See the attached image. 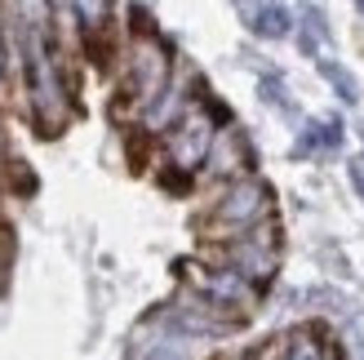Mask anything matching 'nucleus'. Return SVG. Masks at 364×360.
<instances>
[{"label":"nucleus","instance_id":"nucleus-11","mask_svg":"<svg viewBox=\"0 0 364 360\" xmlns=\"http://www.w3.org/2000/svg\"><path fill=\"white\" fill-rule=\"evenodd\" d=\"M0 71H5V45H0Z\"/></svg>","mask_w":364,"mask_h":360},{"label":"nucleus","instance_id":"nucleus-2","mask_svg":"<svg viewBox=\"0 0 364 360\" xmlns=\"http://www.w3.org/2000/svg\"><path fill=\"white\" fill-rule=\"evenodd\" d=\"M165 80H169V53L160 49L151 36H142V41L129 49V67H124V89H129V98L138 107L156 102L165 94Z\"/></svg>","mask_w":364,"mask_h":360},{"label":"nucleus","instance_id":"nucleus-6","mask_svg":"<svg viewBox=\"0 0 364 360\" xmlns=\"http://www.w3.org/2000/svg\"><path fill=\"white\" fill-rule=\"evenodd\" d=\"M284 360H333V351H324L320 343H311L306 334H294L284 343Z\"/></svg>","mask_w":364,"mask_h":360},{"label":"nucleus","instance_id":"nucleus-5","mask_svg":"<svg viewBox=\"0 0 364 360\" xmlns=\"http://www.w3.org/2000/svg\"><path fill=\"white\" fill-rule=\"evenodd\" d=\"M138 360H196V343L182 338V334H165V338H156V343H142Z\"/></svg>","mask_w":364,"mask_h":360},{"label":"nucleus","instance_id":"nucleus-7","mask_svg":"<svg viewBox=\"0 0 364 360\" xmlns=\"http://www.w3.org/2000/svg\"><path fill=\"white\" fill-rule=\"evenodd\" d=\"M76 14L89 31H98L107 18H112V0H76Z\"/></svg>","mask_w":364,"mask_h":360},{"label":"nucleus","instance_id":"nucleus-10","mask_svg":"<svg viewBox=\"0 0 364 360\" xmlns=\"http://www.w3.org/2000/svg\"><path fill=\"white\" fill-rule=\"evenodd\" d=\"M351 178H355V187L364 191V156H355V160H351Z\"/></svg>","mask_w":364,"mask_h":360},{"label":"nucleus","instance_id":"nucleus-1","mask_svg":"<svg viewBox=\"0 0 364 360\" xmlns=\"http://www.w3.org/2000/svg\"><path fill=\"white\" fill-rule=\"evenodd\" d=\"M267 213H271V187L258 183V178H240V183H231L223 196H218V205L209 209L205 227L213 236H245V231L258 227Z\"/></svg>","mask_w":364,"mask_h":360},{"label":"nucleus","instance_id":"nucleus-3","mask_svg":"<svg viewBox=\"0 0 364 360\" xmlns=\"http://www.w3.org/2000/svg\"><path fill=\"white\" fill-rule=\"evenodd\" d=\"M231 267L253 285H267L276 276V227H249L245 236H235L231 245Z\"/></svg>","mask_w":364,"mask_h":360},{"label":"nucleus","instance_id":"nucleus-12","mask_svg":"<svg viewBox=\"0 0 364 360\" xmlns=\"http://www.w3.org/2000/svg\"><path fill=\"white\" fill-rule=\"evenodd\" d=\"M355 5H360V14H364V0H355Z\"/></svg>","mask_w":364,"mask_h":360},{"label":"nucleus","instance_id":"nucleus-4","mask_svg":"<svg viewBox=\"0 0 364 360\" xmlns=\"http://www.w3.org/2000/svg\"><path fill=\"white\" fill-rule=\"evenodd\" d=\"M209 147H213V129H209L205 116H187L173 129V138H169V152H173V165L178 169L200 165V156H209Z\"/></svg>","mask_w":364,"mask_h":360},{"label":"nucleus","instance_id":"nucleus-8","mask_svg":"<svg viewBox=\"0 0 364 360\" xmlns=\"http://www.w3.org/2000/svg\"><path fill=\"white\" fill-rule=\"evenodd\" d=\"M235 5H240V14H245V23H253V18H258L271 0H235Z\"/></svg>","mask_w":364,"mask_h":360},{"label":"nucleus","instance_id":"nucleus-9","mask_svg":"<svg viewBox=\"0 0 364 360\" xmlns=\"http://www.w3.org/2000/svg\"><path fill=\"white\" fill-rule=\"evenodd\" d=\"M9 254H14V236H9V227H0V267L9 263Z\"/></svg>","mask_w":364,"mask_h":360}]
</instances>
